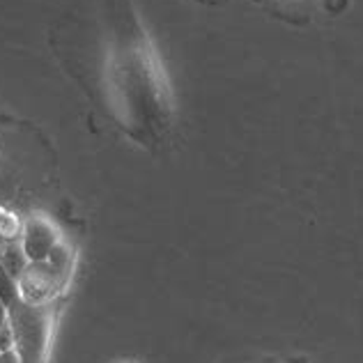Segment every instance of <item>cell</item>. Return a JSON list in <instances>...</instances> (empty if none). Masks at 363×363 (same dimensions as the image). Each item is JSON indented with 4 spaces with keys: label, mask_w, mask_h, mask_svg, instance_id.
<instances>
[{
    "label": "cell",
    "mask_w": 363,
    "mask_h": 363,
    "mask_svg": "<svg viewBox=\"0 0 363 363\" xmlns=\"http://www.w3.org/2000/svg\"><path fill=\"white\" fill-rule=\"evenodd\" d=\"M51 46L94 108L145 150L173 129V92L157 46L131 0H74Z\"/></svg>",
    "instance_id": "obj_1"
},
{
    "label": "cell",
    "mask_w": 363,
    "mask_h": 363,
    "mask_svg": "<svg viewBox=\"0 0 363 363\" xmlns=\"http://www.w3.org/2000/svg\"><path fill=\"white\" fill-rule=\"evenodd\" d=\"M14 329V352L21 363H46L53 331V303H26L16 299L7 308Z\"/></svg>",
    "instance_id": "obj_2"
},
{
    "label": "cell",
    "mask_w": 363,
    "mask_h": 363,
    "mask_svg": "<svg viewBox=\"0 0 363 363\" xmlns=\"http://www.w3.org/2000/svg\"><path fill=\"white\" fill-rule=\"evenodd\" d=\"M65 276L49 260L30 262L26 272L18 276V297L33 306L49 303L55 297V292L65 285Z\"/></svg>",
    "instance_id": "obj_3"
},
{
    "label": "cell",
    "mask_w": 363,
    "mask_h": 363,
    "mask_svg": "<svg viewBox=\"0 0 363 363\" xmlns=\"http://www.w3.org/2000/svg\"><path fill=\"white\" fill-rule=\"evenodd\" d=\"M58 235H55V228L51 221H46L42 216H30L23 228V251L30 262H42L49 260L51 251L58 244Z\"/></svg>",
    "instance_id": "obj_4"
},
{
    "label": "cell",
    "mask_w": 363,
    "mask_h": 363,
    "mask_svg": "<svg viewBox=\"0 0 363 363\" xmlns=\"http://www.w3.org/2000/svg\"><path fill=\"white\" fill-rule=\"evenodd\" d=\"M0 264H3L5 269L18 281V276L26 272V267L30 264V260H28V255H26L21 244H9L3 251V260H0Z\"/></svg>",
    "instance_id": "obj_5"
},
{
    "label": "cell",
    "mask_w": 363,
    "mask_h": 363,
    "mask_svg": "<svg viewBox=\"0 0 363 363\" xmlns=\"http://www.w3.org/2000/svg\"><path fill=\"white\" fill-rule=\"evenodd\" d=\"M16 299H21L18 297V281L5 269L3 264H0V301L9 308Z\"/></svg>",
    "instance_id": "obj_6"
},
{
    "label": "cell",
    "mask_w": 363,
    "mask_h": 363,
    "mask_svg": "<svg viewBox=\"0 0 363 363\" xmlns=\"http://www.w3.org/2000/svg\"><path fill=\"white\" fill-rule=\"evenodd\" d=\"M14 350V329H12V322H9V315H7V322L0 327V354L3 352Z\"/></svg>",
    "instance_id": "obj_7"
},
{
    "label": "cell",
    "mask_w": 363,
    "mask_h": 363,
    "mask_svg": "<svg viewBox=\"0 0 363 363\" xmlns=\"http://www.w3.org/2000/svg\"><path fill=\"white\" fill-rule=\"evenodd\" d=\"M0 363H21V359H18L14 350H9V352H3V354H0Z\"/></svg>",
    "instance_id": "obj_8"
},
{
    "label": "cell",
    "mask_w": 363,
    "mask_h": 363,
    "mask_svg": "<svg viewBox=\"0 0 363 363\" xmlns=\"http://www.w3.org/2000/svg\"><path fill=\"white\" fill-rule=\"evenodd\" d=\"M5 322H7V306L0 301V327H3Z\"/></svg>",
    "instance_id": "obj_9"
}]
</instances>
